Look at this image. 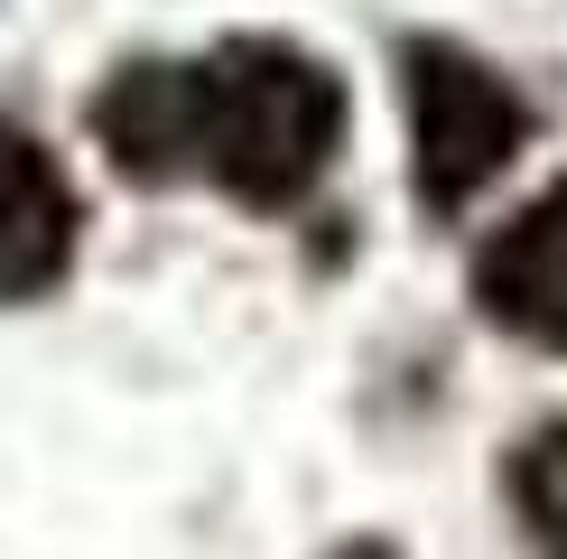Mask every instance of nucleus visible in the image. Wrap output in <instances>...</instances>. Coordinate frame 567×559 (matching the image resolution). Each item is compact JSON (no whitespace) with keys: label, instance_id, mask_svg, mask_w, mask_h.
Instances as JSON below:
<instances>
[{"label":"nucleus","instance_id":"nucleus-4","mask_svg":"<svg viewBox=\"0 0 567 559\" xmlns=\"http://www.w3.org/2000/svg\"><path fill=\"white\" fill-rule=\"evenodd\" d=\"M75 243H84L75 177L29 122L0 112V298H47L75 271Z\"/></svg>","mask_w":567,"mask_h":559},{"label":"nucleus","instance_id":"nucleus-5","mask_svg":"<svg viewBox=\"0 0 567 559\" xmlns=\"http://www.w3.org/2000/svg\"><path fill=\"white\" fill-rule=\"evenodd\" d=\"M84 122L131 186H186V57L112 65Z\"/></svg>","mask_w":567,"mask_h":559},{"label":"nucleus","instance_id":"nucleus-1","mask_svg":"<svg viewBox=\"0 0 567 559\" xmlns=\"http://www.w3.org/2000/svg\"><path fill=\"white\" fill-rule=\"evenodd\" d=\"M344 150V75L298 38H224L186 57V177L251 215H298Z\"/></svg>","mask_w":567,"mask_h":559},{"label":"nucleus","instance_id":"nucleus-7","mask_svg":"<svg viewBox=\"0 0 567 559\" xmlns=\"http://www.w3.org/2000/svg\"><path fill=\"white\" fill-rule=\"evenodd\" d=\"M336 559H400V550H391V541H344Z\"/></svg>","mask_w":567,"mask_h":559},{"label":"nucleus","instance_id":"nucleus-2","mask_svg":"<svg viewBox=\"0 0 567 559\" xmlns=\"http://www.w3.org/2000/svg\"><path fill=\"white\" fill-rule=\"evenodd\" d=\"M400 103H410V186L429 215H465L539 131L530 93L456 38H400Z\"/></svg>","mask_w":567,"mask_h":559},{"label":"nucleus","instance_id":"nucleus-3","mask_svg":"<svg viewBox=\"0 0 567 559\" xmlns=\"http://www.w3.org/2000/svg\"><path fill=\"white\" fill-rule=\"evenodd\" d=\"M475 308L484 326L539 345V355H567V177L539 186L522 215H503L475 243Z\"/></svg>","mask_w":567,"mask_h":559},{"label":"nucleus","instance_id":"nucleus-6","mask_svg":"<svg viewBox=\"0 0 567 559\" xmlns=\"http://www.w3.org/2000/svg\"><path fill=\"white\" fill-rule=\"evenodd\" d=\"M503 495H512V522H522L530 559H567V419H539L503 457Z\"/></svg>","mask_w":567,"mask_h":559}]
</instances>
